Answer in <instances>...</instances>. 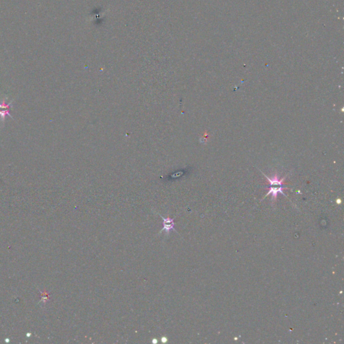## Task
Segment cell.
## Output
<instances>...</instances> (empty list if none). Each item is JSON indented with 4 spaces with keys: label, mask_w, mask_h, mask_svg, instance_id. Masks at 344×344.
<instances>
[{
    "label": "cell",
    "mask_w": 344,
    "mask_h": 344,
    "mask_svg": "<svg viewBox=\"0 0 344 344\" xmlns=\"http://www.w3.org/2000/svg\"><path fill=\"white\" fill-rule=\"evenodd\" d=\"M263 173L264 176L267 178L268 182L270 184V190L269 191H268V194L266 195V197L268 196L269 194H272V199L273 201H275L277 198V196H278V193H281L284 196H286V194L283 192V190L287 189V188L283 186L282 185V183L284 182V179H285V177H283L282 179H280L278 177V175L276 174L273 175L272 177H269L266 175L264 174V173Z\"/></svg>",
    "instance_id": "cell-1"
},
{
    "label": "cell",
    "mask_w": 344,
    "mask_h": 344,
    "mask_svg": "<svg viewBox=\"0 0 344 344\" xmlns=\"http://www.w3.org/2000/svg\"><path fill=\"white\" fill-rule=\"evenodd\" d=\"M160 216L163 219V229L161 230L160 233L163 232V231H165L166 233H169L170 231L171 230L175 231V232H177L176 229H175L174 218H173V219H171V218L169 217L164 218L163 216H162L161 215Z\"/></svg>",
    "instance_id": "cell-2"
},
{
    "label": "cell",
    "mask_w": 344,
    "mask_h": 344,
    "mask_svg": "<svg viewBox=\"0 0 344 344\" xmlns=\"http://www.w3.org/2000/svg\"><path fill=\"white\" fill-rule=\"evenodd\" d=\"M7 115L10 116V118H12V116H11V114H10V112H9V110H0V118H1V121L4 122V119L5 118V116Z\"/></svg>",
    "instance_id": "cell-3"
},
{
    "label": "cell",
    "mask_w": 344,
    "mask_h": 344,
    "mask_svg": "<svg viewBox=\"0 0 344 344\" xmlns=\"http://www.w3.org/2000/svg\"><path fill=\"white\" fill-rule=\"evenodd\" d=\"M13 101H14V100H12V101H10V103H9L8 104H5V99H3L2 101V103H0V108L9 109L10 108H12V106H11V105H12V103Z\"/></svg>",
    "instance_id": "cell-4"
},
{
    "label": "cell",
    "mask_w": 344,
    "mask_h": 344,
    "mask_svg": "<svg viewBox=\"0 0 344 344\" xmlns=\"http://www.w3.org/2000/svg\"><path fill=\"white\" fill-rule=\"evenodd\" d=\"M161 339V342H162V343H166V342H167V340H168L167 338L165 337H162Z\"/></svg>",
    "instance_id": "cell-5"
},
{
    "label": "cell",
    "mask_w": 344,
    "mask_h": 344,
    "mask_svg": "<svg viewBox=\"0 0 344 344\" xmlns=\"http://www.w3.org/2000/svg\"><path fill=\"white\" fill-rule=\"evenodd\" d=\"M152 343H158V340H157L156 339H153V341H152Z\"/></svg>",
    "instance_id": "cell-6"
}]
</instances>
